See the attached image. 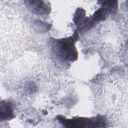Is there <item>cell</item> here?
<instances>
[{"label": "cell", "instance_id": "cell-3", "mask_svg": "<svg viewBox=\"0 0 128 128\" xmlns=\"http://www.w3.org/2000/svg\"><path fill=\"white\" fill-rule=\"evenodd\" d=\"M27 8L32 13L38 15H44L50 12V7L43 1H27Z\"/></svg>", "mask_w": 128, "mask_h": 128}, {"label": "cell", "instance_id": "cell-4", "mask_svg": "<svg viewBox=\"0 0 128 128\" xmlns=\"http://www.w3.org/2000/svg\"><path fill=\"white\" fill-rule=\"evenodd\" d=\"M14 118L13 104L6 100L0 102V120H9Z\"/></svg>", "mask_w": 128, "mask_h": 128}, {"label": "cell", "instance_id": "cell-1", "mask_svg": "<svg viewBox=\"0 0 128 128\" xmlns=\"http://www.w3.org/2000/svg\"><path fill=\"white\" fill-rule=\"evenodd\" d=\"M78 36L77 33H75L72 36L56 41L54 52L58 60L64 62H73L76 60L78 52L74 42Z\"/></svg>", "mask_w": 128, "mask_h": 128}, {"label": "cell", "instance_id": "cell-2", "mask_svg": "<svg viewBox=\"0 0 128 128\" xmlns=\"http://www.w3.org/2000/svg\"><path fill=\"white\" fill-rule=\"evenodd\" d=\"M58 122L66 128H103L106 126V120L104 116H98L92 118H74L66 119L62 116L56 117Z\"/></svg>", "mask_w": 128, "mask_h": 128}]
</instances>
